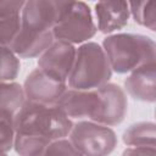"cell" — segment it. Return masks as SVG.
Here are the masks:
<instances>
[{
	"mask_svg": "<svg viewBox=\"0 0 156 156\" xmlns=\"http://www.w3.org/2000/svg\"><path fill=\"white\" fill-rule=\"evenodd\" d=\"M22 87L26 101L41 105H56L61 95L67 90L66 83L50 78L39 68L33 69L26 77Z\"/></svg>",
	"mask_w": 156,
	"mask_h": 156,
	"instance_id": "obj_9",
	"label": "cell"
},
{
	"mask_svg": "<svg viewBox=\"0 0 156 156\" xmlns=\"http://www.w3.org/2000/svg\"><path fill=\"white\" fill-rule=\"evenodd\" d=\"M122 156H156L155 147H127Z\"/></svg>",
	"mask_w": 156,
	"mask_h": 156,
	"instance_id": "obj_22",
	"label": "cell"
},
{
	"mask_svg": "<svg viewBox=\"0 0 156 156\" xmlns=\"http://www.w3.org/2000/svg\"><path fill=\"white\" fill-rule=\"evenodd\" d=\"M55 38L52 32H32L21 28L15 40L12 41L10 50L20 58L39 57L52 43Z\"/></svg>",
	"mask_w": 156,
	"mask_h": 156,
	"instance_id": "obj_13",
	"label": "cell"
},
{
	"mask_svg": "<svg viewBox=\"0 0 156 156\" xmlns=\"http://www.w3.org/2000/svg\"><path fill=\"white\" fill-rule=\"evenodd\" d=\"M98 32L91 10L83 1H60V12L52 35L55 40L69 44H83L89 41Z\"/></svg>",
	"mask_w": 156,
	"mask_h": 156,
	"instance_id": "obj_4",
	"label": "cell"
},
{
	"mask_svg": "<svg viewBox=\"0 0 156 156\" xmlns=\"http://www.w3.org/2000/svg\"><path fill=\"white\" fill-rule=\"evenodd\" d=\"M68 140L82 156H108L118 141L111 127L91 121L73 123Z\"/></svg>",
	"mask_w": 156,
	"mask_h": 156,
	"instance_id": "obj_5",
	"label": "cell"
},
{
	"mask_svg": "<svg viewBox=\"0 0 156 156\" xmlns=\"http://www.w3.org/2000/svg\"><path fill=\"white\" fill-rule=\"evenodd\" d=\"M15 117L0 113V155L13 149L15 141Z\"/></svg>",
	"mask_w": 156,
	"mask_h": 156,
	"instance_id": "obj_19",
	"label": "cell"
},
{
	"mask_svg": "<svg viewBox=\"0 0 156 156\" xmlns=\"http://www.w3.org/2000/svg\"><path fill=\"white\" fill-rule=\"evenodd\" d=\"M112 72L123 74L155 61L156 44L152 38L136 33L110 34L102 40Z\"/></svg>",
	"mask_w": 156,
	"mask_h": 156,
	"instance_id": "obj_2",
	"label": "cell"
},
{
	"mask_svg": "<svg viewBox=\"0 0 156 156\" xmlns=\"http://www.w3.org/2000/svg\"><path fill=\"white\" fill-rule=\"evenodd\" d=\"M76 58V46L63 40L54 43L39 56L38 68L50 78L66 83Z\"/></svg>",
	"mask_w": 156,
	"mask_h": 156,
	"instance_id": "obj_6",
	"label": "cell"
},
{
	"mask_svg": "<svg viewBox=\"0 0 156 156\" xmlns=\"http://www.w3.org/2000/svg\"><path fill=\"white\" fill-rule=\"evenodd\" d=\"M26 102L23 87L17 82H0V113L15 117Z\"/></svg>",
	"mask_w": 156,
	"mask_h": 156,
	"instance_id": "obj_15",
	"label": "cell"
},
{
	"mask_svg": "<svg viewBox=\"0 0 156 156\" xmlns=\"http://www.w3.org/2000/svg\"><path fill=\"white\" fill-rule=\"evenodd\" d=\"M96 28L100 33L111 34L128 24L130 13L127 1H99L95 4Z\"/></svg>",
	"mask_w": 156,
	"mask_h": 156,
	"instance_id": "obj_12",
	"label": "cell"
},
{
	"mask_svg": "<svg viewBox=\"0 0 156 156\" xmlns=\"http://www.w3.org/2000/svg\"><path fill=\"white\" fill-rule=\"evenodd\" d=\"M100 98L96 89L76 90L69 89L61 95L56 106L72 121H94L99 110Z\"/></svg>",
	"mask_w": 156,
	"mask_h": 156,
	"instance_id": "obj_8",
	"label": "cell"
},
{
	"mask_svg": "<svg viewBox=\"0 0 156 156\" xmlns=\"http://www.w3.org/2000/svg\"><path fill=\"white\" fill-rule=\"evenodd\" d=\"M112 69L102 46L87 41L76 48V58L67 79V87L76 90H93L110 82Z\"/></svg>",
	"mask_w": 156,
	"mask_h": 156,
	"instance_id": "obj_3",
	"label": "cell"
},
{
	"mask_svg": "<svg viewBox=\"0 0 156 156\" xmlns=\"http://www.w3.org/2000/svg\"><path fill=\"white\" fill-rule=\"evenodd\" d=\"M100 102L93 122L113 127L123 122L128 111V100L124 89L116 83H106L96 88Z\"/></svg>",
	"mask_w": 156,
	"mask_h": 156,
	"instance_id": "obj_7",
	"label": "cell"
},
{
	"mask_svg": "<svg viewBox=\"0 0 156 156\" xmlns=\"http://www.w3.org/2000/svg\"><path fill=\"white\" fill-rule=\"evenodd\" d=\"M129 13L134 21L150 29L151 32L156 30V2L154 1H136L128 2Z\"/></svg>",
	"mask_w": 156,
	"mask_h": 156,
	"instance_id": "obj_16",
	"label": "cell"
},
{
	"mask_svg": "<svg viewBox=\"0 0 156 156\" xmlns=\"http://www.w3.org/2000/svg\"><path fill=\"white\" fill-rule=\"evenodd\" d=\"M21 29V13L0 15V46L10 49Z\"/></svg>",
	"mask_w": 156,
	"mask_h": 156,
	"instance_id": "obj_18",
	"label": "cell"
},
{
	"mask_svg": "<svg viewBox=\"0 0 156 156\" xmlns=\"http://www.w3.org/2000/svg\"><path fill=\"white\" fill-rule=\"evenodd\" d=\"M21 62L12 50L0 46V82H15L20 73Z\"/></svg>",
	"mask_w": 156,
	"mask_h": 156,
	"instance_id": "obj_17",
	"label": "cell"
},
{
	"mask_svg": "<svg viewBox=\"0 0 156 156\" xmlns=\"http://www.w3.org/2000/svg\"><path fill=\"white\" fill-rule=\"evenodd\" d=\"M60 12V1L29 0L21 11V28L32 32H52Z\"/></svg>",
	"mask_w": 156,
	"mask_h": 156,
	"instance_id": "obj_10",
	"label": "cell"
},
{
	"mask_svg": "<svg viewBox=\"0 0 156 156\" xmlns=\"http://www.w3.org/2000/svg\"><path fill=\"white\" fill-rule=\"evenodd\" d=\"M122 140L129 147H155L156 126L150 121L134 123L124 130Z\"/></svg>",
	"mask_w": 156,
	"mask_h": 156,
	"instance_id": "obj_14",
	"label": "cell"
},
{
	"mask_svg": "<svg viewBox=\"0 0 156 156\" xmlns=\"http://www.w3.org/2000/svg\"><path fill=\"white\" fill-rule=\"evenodd\" d=\"M24 2L22 0H0V15L21 13Z\"/></svg>",
	"mask_w": 156,
	"mask_h": 156,
	"instance_id": "obj_21",
	"label": "cell"
},
{
	"mask_svg": "<svg viewBox=\"0 0 156 156\" xmlns=\"http://www.w3.org/2000/svg\"><path fill=\"white\" fill-rule=\"evenodd\" d=\"M124 89L130 98L155 102L156 100V63L155 61L134 69L124 79Z\"/></svg>",
	"mask_w": 156,
	"mask_h": 156,
	"instance_id": "obj_11",
	"label": "cell"
},
{
	"mask_svg": "<svg viewBox=\"0 0 156 156\" xmlns=\"http://www.w3.org/2000/svg\"><path fill=\"white\" fill-rule=\"evenodd\" d=\"M0 156H7V154H1Z\"/></svg>",
	"mask_w": 156,
	"mask_h": 156,
	"instance_id": "obj_23",
	"label": "cell"
},
{
	"mask_svg": "<svg viewBox=\"0 0 156 156\" xmlns=\"http://www.w3.org/2000/svg\"><path fill=\"white\" fill-rule=\"evenodd\" d=\"M37 156H82V155L73 147V145L66 138L52 141Z\"/></svg>",
	"mask_w": 156,
	"mask_h": 156,
	"instance_id": "obj_20",
	"label": "cell"
},
{
	"mask_svg": "<svg viewBox=\"0 0 156 156\" xmlns=\"http://www.w3.org/2000/svg\"><path fill=\"white\" fill-rule=\"evenodd\" d=\"M13 149L20 156H37L52 141L66 139L73 122L56 106L26 101L15 116Z\"/></svg>",
	"mask_w": 156,
	"mask_h": 156,
	"instance_id": "obj_1",
	"label": "cell"
}]
</instances>
